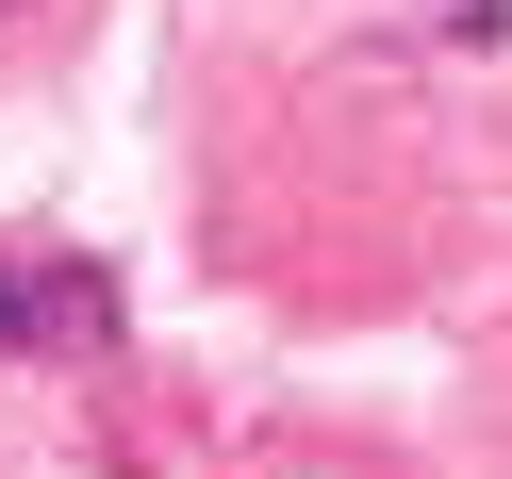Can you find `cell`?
<instances>
[{
  "label": "cell",
  "mask_w": 512,
  "mask_h": 479,
  "mask_svg": "<svg viewBox=\"0 0 512 479\" xmlns=\"http://www.w3.org/2000/svg\"><path fill=\"white\" fill-rule=\"evenodd\" d=\"M116 331V281L67 265V248H34V265H0V347H100Z\"/></svg>",
  "instance_id": "6da1fadb"
}]
</instances>
